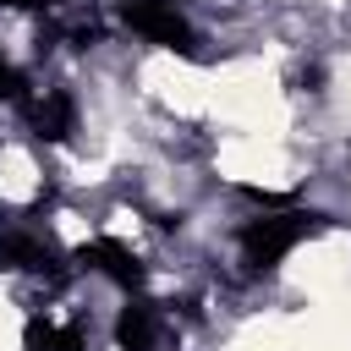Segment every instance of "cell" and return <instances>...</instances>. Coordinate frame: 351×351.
<instances>
[{
  "instance_id": "10",
  "label": "cell",
  "mask_w": 351,
  "mask_h": 351,
  "mask_svg": "<svg viewBox=\"0 0 351 351\" xmlns=\"http://www.w3.org/2000/svg\"><path fill=\"white\" fill-rule=\"evenodd\" d=\"M165 5H176V11H181V5H186V0H165Z\"/></svg>"
},
{
  "instance_id": "9",
  "label": "cell",
  "mask_w": 351,
  "mask_h": 351,
  "mask_svg": "<svg viewBox=\"0 0 351 351\" xmlns=\"http://www.w3.org/2000/svg\"><path fill=\"white\" fill-rule=\"evenodd\" d=\"M5 11H55L60 0H0Z\"/></svg>"
},
{
  "instance_id": "5",
  "label": "cell",
  "mask_w": 351,
  "mask_h": 351,
  "mask_svg": "<svg viewBox=\"0 0 351 351\" xmlns=\"http://www.w3.org/2000/svg\"><path fill=\"white\" fill-rule=\"evenodd\" d=\"M159 335H165V313H159V302L132 296V302L115 313V351H154Z\"/></svg>"
},
{
  "instance_id": "8",
  "label": "cell",
  "mask_w": 351,
  "mask_h": 351,
  "mask_svg": "<svg viewBox=\"0 0 351 351\" xmlns=\"http://www.w3.org/2000/svg\"><path fill=\"white\" fill-rule=\"evenodd\" d=\"M0 99H11V104H22V99H27V77H22L5 55H0Z\"/></svg>"
},
{
  "instance_id": "7",
  "label": "cell",
  "mask_w": 351,
  "mask_h": 351,
  "mask_svg": "<svg viewBox=\"0 0 351 351\" xmlns=\"http://www.w3.org/2000/svg\"><path fill=\"white\" fill-rule=\"evenodd\" d=\"M27 351H82V324L27 318Z\"/></svg>"
},
{
  "instance_id": "1",
  "label": "cell",
  "mask_w": 351,
  "mask_h": 351,
  "mask_svg": "<svg viewBox=\"0 0 351 351\" xmlns=\"http://www.w3.org/2000/svg\"><path fill=\"white\" fill-rule=\"evenodd\" d=\"M324 225V214H307V208H263L252 214L241 230H236V247H241V263L252 274H269L296 241H307L313 230Z\"/></svg>"
},
{
  "instance_id": "2",
  "label": "cell",
  "mask_w": 351,
  "mask_h": 351,
  "mask_svg": "<svg viewBox=\"0 0 351 351\" xmlns=\"http://www.w3.org/2000/svg\"><path fill=\"white\" fill-rule=\"evenodd\" d=\"M121 22H126L137 38L159 44V49H170V55H186V60L203 55V49H197V27H192L176 5H165V0H121Z\"/></svg>"
},
{
  "instance_id": "6",
  "label": "cell",
  "mask_w": 351,
  "mask_h": 351,
  "mask_svg": "<svg viewBox=\"0 0 351 351\" xmlns=\"http://www.w3.org/2000/svg\"><path fill=\"white\" fill-rule=\"evenodd\" d=\"M0 269H16V274H55V252L27 236V230H5L0 236Z\"/></svg>"
},
{
  "instance_id": "3",
  "label": "cell",
  "mask_w": 351,
  "mask_h": 351,
  "mask_svg": "<svg viewBox=\"0 0 351 351\" xmlns=\"http://www.w3.org/2000/svg\"><path fill=\"white\" fill-rule=\"evenodd\" d=\"M77 263L93 269V274H104V280H115V285H126V291L143 285V258H137L126 241H115V236H93V241H82V247H77Z\"/></svg>"
},
{
  "instance_id": "4",
  "label": "cell",
  "mask_w": 351,
  "mask_h": 351,
  "mask_svg": "<svg viewBox=\"0 0 351 351\" xmlns=\"http://www.w3.org/2000/svg\"><path fill=\"white\" fill-rule=\"evenodd\" d=\"M22 115H27V126H33L44 143H66V137H71V126H77V104H71V93H66V88L27 93V99H22Z\"/></svg>"
}]
</instances>
